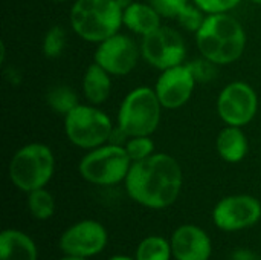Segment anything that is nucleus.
Returning <instances> with one entry per match:
<instances>
[{
    "instance_id": "nucleus-1",
    "label": "nucleus",
    "mask_w": 261,
    "mask_h": 260,
    "mask_svg": "<svg viewBox=\"0 0 261 260\" xmlns=\"http://www.w3.org/2000/svg\"><path fill=\"white\" fill-rule=\"evenodd\" d=\"M124 185L136 204L150 210H164L177 201L184 185V172L174 156L153 153L132 164Z\"/></svg>"
},
{
    "instance_id": "nucleus-2",
    "label": "nucleus",
    "mask_w": 261,
    "mask_h": 260,
    "mask_svg": "<svg viewBox=\"0 0 261 260\" xmlns=\"http://www.w3.org/2000/svg\"><path fill=\"white\" fill-rule=\"evenodd\" d=\"M246 31L231 14H208L196 32V46L202 57L217 66H228L242 58L246 49Z\"/></svg>"
},
{
    "instance_id": "nucleus-3",
    "label": "nucleus",
    "mask_w": 261,
    "mask_h": 260,
    "mask_svg": "<svg viewBox=\"0 0 261 260\" xmlns=\"http://www.w3.org/2000/svg\"><path fill=\"white\" fill-rule=\"evenodd\" d=\"M69 21L81 40L98 44L119 32L122 9L115 0H75Z\"/></svg>"
},
{
    "instance_id": "nucleus-4",
    "label": "nucleus",
    "mask_w": 261,
    "mask_h": 260,
    "mask_svg": "<svg viewBox=\"0 0 261 260\" xmlns=\"http://www.w3.org/2000/svg\"><path fill=\"white\" fill-rule=\"evenodd\" d=\"M54 173V152L43 143H29L21 146L12 155L8 166V176L12 185L26 193L46 187Z\"/></svg>"
},
{
    "instance_id": "nucleus-5",
    "label": "nucleus",
    "mask_w": 261,
    "mask_h": 260,
    "mask_svg": "<svg viewBox=\"0 0 261 260\" xmlns=\"http://www.w3.org/2000/svg\"><path fill=\"white\" fill-rule=\"evenodd\" d=\"M162 104L153 87L139 86L130 90L119 104L116 127L130 136H151L162 118Z\"/></svg>"
},
{
    "instance_id": "nucleus-6",
    "label": "nucleus",
    "mask_w": 261,
    "mask_h": 260,
    "mask_svg": "<svg viewBox=\"0 0 261 260\" xmlns=\"http://www.w3.org/2000/svg\"><path fill=\"white\" fill-rule=\"evenodd\" d=\"M133 161L124 146L106 143L87 150L78 164L80 176L93 185L110 187L125 181Z\"/></svg>"
},
{
    "instance_id": "nucleus-7",
    "label": "nucleus",
    "mask_w": 261,
    "mask_h": 260,
    "mask_svg": "<svg viewBox=\"0 0 261 260\" xmlns=\"http://www.w3.org/2000/svg\"><path fill=\"white\" fill-rule=\"evenodd\" d=\"M115 126L110 116L90 103L78 104L64 116V133L70 144L92 150L110 141Z\"/></svg>"
},
{
    "instance_id": "nucleus-8",
    "label": "nucleus",
    "mask_w": 261,
    "mask_h": 260,
    "mask_svg": "<svg viewBox=\"0 0 261 260\" xmlns=\"http://www.w3.org/2000/svg\"><path fill=\"white\" fill-rule=\"evenodd\" d=\"M216 107L226 126L246 127L258 112V95L249 83L231 81L220 90Z\"/></svg>"
},
{
    "instance_id": "nucleus-9",
    "label": "nucleus",
    "mask_w": 261,
    "mask_h": 260,
    "mask_svg": "<svg viewBox=\"0 0 261 260\" xmlns=\"http://www.w3.org/2000/svg\"><path fill=\"white\" fill-rule=\"evenodd\" d=\"M141 55L151 67L165 70L184 63L187 46L176 29L161 26L154 32L142 37Z\"/></svg>"
},
{
    "instance_id": "nucleus-10",
    "label": "nucleus",
    "mask_w": 261,
    "mask_h": 260,
    "mask_svg": "<svg viewBox=\"0 0 261 260\" xmlns=\"http://www.w3.org/2000/svg\"><path fill=\"white\" fill-rule=\"evenodd\" d=\"M141 48L127 34H115L96 44L93 61L106 69L112 77H125L138 64Z\"/></svg>"
},
{
    "instance_id": "nucleus-11",
    "label": "nucleus",
    "mask_w": 261,
    "mask_h": 260,
    "mask_svg": "<svg viewBox=\"0 0 261 260\" xmlns=\"http://www.w3.org/2000/svg\"><path fill=\"white\" fill-rule=\"evenodd\" d=\"M261 219V202L251 195H232L220 199L213 210V222L222 231H242Z\"/></svg>"
},
{
    "instance_id": "nucleus-12",
    "label": "nucleus",
    "mask_w": 261,
    "mask_h": 260,
    "mask_svg": "<svg viewBox=\"0 0 261 260\" xmlns=\"http://www.w3.org/2000/svg\"><path fill=\"white\" fill-rule=\"evenodd\" d=\"M109 241L107 230L98 221L86 219L69 227L60 238V250L64 256L92 257L99 254Z\"/></svg>"
},
{
    "instance_id": "nucleus-13",
    "label": "nucleus",
    "mask_w": 261,
    "mask_h": 260,
    "mask_svg": "<svg viewBox=\"0 0 261 260\" xmlns=\"http://www.w3.org/2000/svg\"><path fill=\"white\" fill-rule=\"evenodd\" d=\"M196 77L190 64H179L165 70L156 80L154 92L164 109L176 110L184 107L193 97L196 89Z\"/></svg>"
},
{
    "instance_id": "nucleus-14",
    "label": "nucleus",
    "mask_w": 261,
    "mask_h": 260,
    "mask_svg": "<svg viewBox=\"0 0 261 260\" xmlns=\"http://www.w3.org/2000/svg\"><path fill=\"white\" fill-rule=\"evenodd\" d=\"M170 244L176 260H210L213 253L208 233L193 224H185L176 228Z\"/></svg>"
},
{
    "instance_id": "nucleus-15",
    "label": "nucleus",
    "mask_w": 261,
    "mask_h": 260,
    "mask_svg": "<svg viewBox=\"0 0 261 260\" xmlns=\"http://www.w3.org/2000/svg\"><path fill=\"white\" fill-rule=\"evenodd\" d=\"M216 150L228 164L242 162L249 152V141L243 127L225 126L216 138Z\"/></svg>"
},
{
    "instance_id": "nucleus-16",
    "label": "nucleus",
    "mask_w": 261,
    "mask_h": 260,
    "mask_svg": "<svg viewBox=\"0 0 261 260\" xmlns=\"http://www.w3.org/2000/svg\"><path fill=\"white\" fill-rule=\"evenodd\" d=\"M161 18L162 17L148 2H135L122 11V26L141 37L159 29L162 26Z\"/></svg>"
},
{
    "instance_id": "nucleus-17",
    "label": "nucleus",
    "mask_w": 261,
    "mask_h": 260,
    "mask_svg": "<svg viewBox=\"0 0 261 260\" xmlns=\"http://www.w3.org/2000/svg\"><path fill=\"white\" fill-rule=\"evenodd\" d=\"M81 89L87 103L101 106L112 93V75L93 61L84 70Z\"/></svg>"
},
{
    "instance_id": "nucleus-18",
    "label": "nucleus",
    "mask_w": 261,
    "mask_h": 260,
    "mask_svg": "<svg viewBox=\"0 0 261 260\" xmlns=\"http://www.w3.org/2000/svg\"><path fill=\"white\" fill-rule=\"evenodd\" d=\"M35 242L23 231L8 228L0 233V260H37Z\"/></svg>"
},
{
    "instance_id": "nucleus-19",
    "label": "nucleus",
    "mask_w": 261,
    "mask_h": 260,
    "mask_svg": "<svg viewBox=\"0 0 261 260\" xmlns=\"http://www.w3.org/2000/svg\"><path fill=\"white\" fill-rule=\"evenodd\" d=\"M171 244L162 236H148L136 248V260H171Z\"/></svg>"
},
{
    "instance_id": "nucleus-20",
    "label": "nucleus",
    "mask_w": 261,
    "mask_h": 260,
    "mask_svg": "<svg viewBox=\"0 0 261 260\" xmlns=\"http://www.w3.org/2000/svg\"><path fill=\"white\" fill-rule=\"evenodd\" d=\"M46 103L57 115L63 116H66L72 109H75L80 104L76 92L66 84L50 87L46 95Z\"/></svg>"
},
{
    "instance_id": "nucleus-21",
    "label": "nucleus",
    "mask_w": 261,
    "mask_h": 260,
    "mask_svg": "<svg viewBox=\"0 0 261 260\" xmlns=\"http://www.w3.org/2000/svg\"><path fill=\"white\" fill-rule=\"evenodd\" d=\"M28 208L34 219L47 221L55 213V201L54 196L43 187L28 193Z\"/></svg>"
},
{
    "instance_id": "nucleus-22",
    "label": "nucleus",
    "mask_w": 261,
    "mask_h": 260,
    "mask_svg": "<svg viewBox=\"0 0 261 260\" xmlns=\"http://www.w3.org/2000/svg\"><path fill=\"white\" fill-rule=\"evenodd\" d=\"M66 41H67V35L64 28L60 25L50 26L43 37V43H41L43 55L46 58H58L64 52Z\"/></svg>"
},
{
    "instance_id": "nucleus-23",
    "label": "nucleus",
    "mask_w": 261,
    "mask_h": 260,
    "mask_svg": "<svg viewBox=\"0 0 261 260\" xmlns=\"http://www.w3.org/2000/svg\"><path fill=\"white\" fill-rule=\"evenodd\" d=\"M124 147L133 162L142 161V159L151 156L153 153H156L154 141L151 139V136H130L125 141Z\"/></svg>"
},
{
    "instance_id": "nucleus-24",
    "label": "nucleus",
    "mask_w": 261,
    "mask_h": 260,
    "mask_svg": "<svg viewBox=\"0 0 261 260\" xmlns=\"http://www.w3.org/2000/svg\"><path fill=\"white\" fill-rule=\"evenodd\" d=\"M205 18H206V14H205L200 8H197L194 3H193V5L190 3V5H187L185 9L177 15L176 21H177L184 29H187V31L196 34V32L199 31V28L203 25Z\"/></svg>"
},
{
    "instance_id": "nucleus-25",
    "label": "nucleus",
    "mask_w": 261,
    "mask_h": 260,
    "mask_svg": "<svg viewBox=\"0 0 261 260\" xmlns=\"http://www.w3.org/2000/svg\"><path fill=\"white\" fill-rule=\"evenodd\" d=\"M148 3L158 11L162 18L176 20L177 15L190 5V0H148Z\"/></svg>"
},
{
    "instance_id": "nucleus-26",
    "label": "nucleus",
    "mask_w": 261,
    "mask_h": 260,
    "mask_svg": "<svg viewBox=\"0 0 261 260\" xmlns=\"http://www.w3.org/2000/svg\"><path fill=\"white\" fill-rule=\"evenodd\" d=\"M193 3L208 14H223L236 9L242 0H193Z\"/></svg>"
},
{
    "instance_id": "nucleus-27",
    "label": "nucleus",
    "mask_w": 261,
    "mask_h": 260,
    "mask_svg": "<svg viewBox=\"0 0 261 260\" xmlns=\"http://www.w3.org/2000/svg\"><path fill=\"white\" fill-rule=\"evenodd\" d=\"M196 80L197 81H211L214 77H216V66L213 61L206 60L205 57L199 58V60H194L191 63H188Z\"/></svg>"
},
{
    "instance_id": "nucleus-28",
    "label": "nucleus",
    "mask_w": 261,
    "mask_h": 260,
    "mask_svg": "<svg viewBox=\"0 0 261 260\" xmlns=\"http://www.w3.org/2000/svg\"><path fill=\"white\" fill-rule=\"evenodd\" d=\"M229 260H261V256L249 248H239L231 254Z\"/></svg>"
},
{
    "instance_id": "nucleus-29",
    "label": "nucleus",
    "mask_w": 261,
    "mask_h": 260,
    "mask_svg": "<svg viewBox=\"0 0 261 260\" xmlns=\"http://www.w3.org/2000/svg\"><path fill=\"white\" fill-rule=\"evenodd\" d=\"M115 2H116V3H118V6L124 11L125 8H128V6H130L132 3H135L136 0H115Z\"/></svg>"
},
{
    "instance_id": "nucleus-30",
    "label": "nucleus",
    "mask_w": 261,
    "mask_h": 260,
    "mask_svg": "<svg viewBox=\"0 0 261 260\" xmlns=\"http://www.w3.org/2000/svg\"><path fill=\"white\" fill-rule=\"evenodd\" d=\"M60 260H89V259H86V257H76V256H64V257H61Z\"/></svg>"
},
{
    "instance_id": "nucleus-31",
    "label": "nucleus",
    "mask_w": 261,
    "mask_h": 260,
    "mask_svg": "<svg viewBox=\"0 0 261 260\" xmlns=\"http://www.w3.org/2000/svg\"><path fill=\"white\" fill-rule=\"evenodd\" d=\"M109 260H136V259H132V257H128V256H113V257H110Z\"/></svg>"
},
{
    "instance_id": "nucleus-32",
    "label": "nucleus",
    "mask_w": 261,
    "mask_h": 260,
    "mask_svg": "<svg viewBox=\"0 0 261 260\" xmlns=\"http://www.w3.org/2000/svg\"><path fill=\"white\" fill-rule=\"evenodd\" d=\"M252 3H255V5H258V6H261V0H251Z\"/></svg>"
},
{
    "instance_id": "nucleus-33",
    "label": "nucleus",
    "mask_w": 261,
    "mask_h": 260,
    "mask_svg": "<svg viewBox=\"0 0 261 260\" xmlns=\"http://www.w3.org/2000/svg\"><path fill=\"white\" fill-rule=\"evenodd\" d=\"M50 2H67V0H50Z\"/></svg>"
}]
</instances>
